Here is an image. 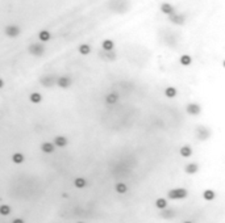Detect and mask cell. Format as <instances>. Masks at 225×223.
Wrapping results in <instances>:
<instances>
[{
	"instance_id": "cell-1",
	"label": "cell",
	"mask_w": 225,
	"mask_h": 223,
	"mask_svg": "<svg viewBox=\"0 0 225 223\" xmlns=\"http://www.w3.org/2000/svg\"><path fill=\"white\" fill-rule=\"evenodd\" d=\"M186 197H187V190L183 188L168 190V198L170 200H179V198H186Z\"/></svg>"
},
{
	"instance_id": "cell-2",
	"label": "cell",
	"mask_w": 225,
	"mask_h": 223,
	"mask_svg": "<svg viewBox=\"0 0 225 223\" xmlns=\"http://www.w3.org/2000/svg\"><path fill=\"white\" fill-rule=\"evenodd\" d=\"M29 53L32 55H36V57H41L45 53V47L41 43H33V45L29 46Z\"/></svg>"
},
{
	"instance_id": "cell-3",
	"label": "cell",
	"mask_w": 225,
	"mask_h": 223,
	"mask_svg": "<svg viewBox=\"0 0 225 223\" xmlns=\"http://www.w3.org/2000/svg\"><path fill=\"white\" fill-rule=\"evenodd\" d=\"M20 33H21V29L19 28V26H16V25H9V26H7L6 28V34L8 36V37H11V38L17 37Z\"/></svg>"
},
{
	"instance_id": "cell-4",
	"label": "cell",
	"mask_w": 225,
	"mask_h": 223,
	"mask_svg": "<svg viewBox=\"0 0 225 223\" xmlns=\"http://www.w3.org/2000/svg\"><path fill=\"white\" fill-rule=\"evenodd\" d=\"M186 110H187L188 114H191V116H197V114H200V112H202V108H200V105H197V104L192 103V104H188L187 108H186Z\"/></svg>"
},
{
	"instance_id": "cell-5",
	"label": "cell",
	"mask_w": 225,
	"mask_h": 223,
	"mask_svg": "<svg viewBox=\"0 0 225 223\" xmlns=\"http://www.w3.org/2000/svg\"><path fill=\"white\" fill-rule=\"evenodd\" d=\"M168 18H170V21L173 24H177V25H183L184 24V20L186 17L183 16V14H179V13H173L168 16Z\"/></svg>"
},
{
	"instance_id": "cell-6",
	"label": "cell",
	"mask_w": 225,
	"mask_h": 223,
	"mask_svg": "<svg viewBox=\"0 0 225 223\" xmlns=\"http://www.w3.org/2000/svg\"><path fill=\"white\" fill-rule=\"evenodd\" d=\"M209 135H211V131H209L207 127H204V126H200V127H197V138H199L200 140L208 139Z\"/></svg>"
},
{
	"instance_id": "cell-7",
	"label": "cell",
	"mask_w": 225,
	"mask_h": 223,
	"mask_svg": "<svg viewBox=\"0 0 225 223\" xmlns=\"http://www.w3.org/2000/svg\"><path fill=\"white\" fill-rule=\"evenodd\" d=\"M71 83H72V80L67 76H61L57 79V84L61 88H68V87L71 86Z\"/></svg>"
},
{
	"instance_id": "cell-8",
	"label": "cell",
	"mask_w": 225,
	"mask_h": 223,
	"mask_svg": "<svg viewBox=\"0 0 225 223\" xmlns=\"http://www.w3.org/2000/svg\"><path fill=\"white\" fill-rule=\"evenodd\" d=\"M55 77L54 76H45V77H42L41 79V84H42L43 87H53L54 86V83H55Z\"/></svg>"
},
{
	"instance_id": "cell-9",
	"label": "cell",
	"mask_w": 225,
	"mask_h": 223,
	"mask_svg": "<svg viewBox=\"0 0 225 223\" xmlns=\"http://www.w3.org/2000/svg\"><path fill=\"white\" fill-rule=\"evenodd\" d=\"M161 11L163 12L165 14H173V13H175V9H174V7L171 5V4H168V3H163L162 5H161Z\"/></svg>"
},
{
	"instance_id": "cell-10",
	"label": "cell",
	"mask_w": 225,
	"mask_h": 223,
	"mask_svg": "<svg viewBox=\"0 0 225 223\" xmlns=\"http://www.w3.org/2000/svg\"><path fill=\"white\" fill-rule=\"evenodd\" d=\"M41 150H42L45 154H51V152L54 151V144H53V143H49V142H45L41 144Z\"/></svg>"
},
{
	"instance_id": "cell-11",
	"label": "cell",
	"mask_w": 225,
	"mask_h": 223,
	"mask_svg": "<svg viewBox=\"0 0 225 223\" xmlns=\"http://www.w3.org/2000/svg\"><path fill=\"white\" fill-rule=\"evenodd\" d=\"M54 144L58 147H65L66 144H67V138L63 137V135H58L54 139Z\"/></svg>"
},
{
	"instance_id": "cell-12",
	"label": "cell",
	"mask_w": 225,
	"mask_h": 223,
	"mask_svg": "<svg viewBox=\"0 0 225 223\" xmlns=\"http://www.w3.org/2000/svg\"><path fill=\"white\" fill-rule=\"evenodd\" d=\"M197 171H199V166H197L196 163H191V164H187V166H186V172H187L188 174H194V173H196Z\"/></svg>"
},
{
	"instance_id": "cell-13",
	"label": "cell",
	"mask_w": 225,
	"mask_h": 223,
	"mask_svg": "<svg viewBox=\"0 0 225 223\" xmlns=\"http://www.w3.org/2000/svg\"><path fill=\"white\" fill-rule=\"evenodd\" d=\"M101 46H103V50H104V51H112L115 47V43L112 40H106V41H103Z\"/></svg>"
},
{
	"instance_id": "cell-14",
	"label": "cell",
	"mask_w": 225,
	"mask_h": 223,
	"mask_svg": "<svg viewBox=\"0 0 225 223\" xmlns=\"http://www.w3.org/2000/svg\"><path fill=\"white\" fill-rule=\"evenodd\" d=\"M119 101V94L117 93H109L108 96L106 97V103L109 104V105H113Z\"/></svg>"
},
{
	"instance_id": "cell-15",
	"label": "cell",
	"mask_w": 225,
	"mask_h": 223,
	"mask_svg": "<svg viewBox=\"0 0 225 223\" xmlns=\"http://www.w3.org/2000/svg\"><path fill=\"white\" fill-rule=\"evenodd\" d=\"M29 100L33 104H40L41 101H42V96H41V93H38V92H33V93L29 96Z\"/></svg>"
},
{
	"instance_id": "cell-16",
	"label": "cell",
	"mask_w": 225,
	"mask_h": 223,
	"mask_svg": "<svg viewBox=\"0 0 225 223\" xmlns=\"http://www.w3.org/2000/svg\"><path fill=\"white\" fill-rule=\"evenodd\" d=\"M179 154L182 155L183 157H190L192 155V150H191V147H190V146H187V144H186V146H183L182 148H180Z\"/></svg>"
},
{
	"instance_id": "cell-17",
	"label": "cell",
	"mask_w": 225,
	"mask_h": 223,
	"mask_svg": "<svg viewBox=\"0 0 225 223\" xmlns=\"http://www.w3.org/2000/svg\"><path fill=\"white\" fill-rule=\"evenodd\" d=\"M179 62H180V64H183V66H190L191 62H192V58L190 57V55L184 54V55H182V57L179 58Z\"/></svg>"
},
{
	"instance_id": "cell-18",
	"label": "cell",
	"mask_w": 225,
	"mask_h": 223,
	"mask_svg": "<svg viewBox=\"0 0 225 223\" xmlns=\"http://www.w3.org/2000/svg\"><path fill=\"white\" fill-rule=\"evenodd\" d=\"M12 161L14 164H21L24 161V155L20 154V152H16V154L12 155Z\"/></svg>"
},
{
	"instance_id": "cell-19",
	"label": "cell",
	"mask_w": 225,
	"mask_h": 223,
	"mask_svg": "<svg viewBox=\"0 0 225 223\" xmlns=\"http://www.w3.org/2000/svg\"><path fill=\"white\" fill-rule=\"evenodd\" d=\"M203 197H204V200H207V201H212V200H215L216 194H215L213 190L207 189V190H204V193H203Z\"/></svg>"
},
{
	"instance_id": "cell-20",
	"label": "cell",
	"mask_w": 225,
	"mask_h": 223,
	"mask_svg": "<svg viewBox=\"0 0 225 223\" xmlns=\"http://www.w3.org/2000/svg\"><path fill=\"white\" fill-rule=\"evenodd\" d=\"M177 93H178V91L174 88V87H167V88H166V91H165V94L167 96L168 99L175 97V96H177Z\"/></svg>"
},
{
	"instance_id": "cell-21",
	"label": "cell",
	"mask_w": 225,
	"mask_h": 223,
	"mask_svg": "<svg viewBox=\"0 0 225 223\" xmlns=\"http://www.w3.org/2000/svg\"><path fill=\"white\" fill-rule=\"evenodd\" d=\"M38 38H40V41H42V42H46V41H49L51 38V36L48 30H42V31H40Z\"/></svg>"
},
{
	"instance_id": "cell-22",
	"label": "cell",
	"mask_w": 225,
	"mask_h": 223,
	"mask_svg": "<svg viewBox=\"0 0 225 223\" xmlns=\"http://www.w3.org/2000/svg\"><path fill=\"white\" fill-rule=\"evenodd\" d=\"M115 189H116L117 193L123 194V193H126V190H128V186H126V184H124V183H119Z\"/></svg>"
},
{
	"instance_id": "cell-23",
	"label": "cell",
	"mask_w": 225,
	"mask_h": 223,
	"mask_svg": "<svg viewBox=\"0 0 225 223\" xmlns=\"http://www.w3.org/2000/svg\"><path fill=\"white\" fill-rule=\"evenodd\" d=\"M155 206L161 210H165L166 206H167V201H166L165 198H158V200L155 201Z\"/></svg>"
},
{
	"instance_id": "cell-24",
	"label": "cell",
	"mask_w": 225,
	"mask_h": 223,
	"mask_svg": "<svg viewBox=\"0 0 225 223\" xmlns=\"http://www.w3.org/2000/svg\"><path fill=\"white\" fill-rule=\"evenodd\" d=\"M74 185L77 186V188H84L86 185H87V181L84 180L83 177H78L74 180Z\"/></svg>"
},
{
	"instance_id": "cell-25",
	"label": "cell",
	"mask_w": 225,
	"mask_h": 223,
	"mask_svg": "<svg viewBox=\"0 0 225 223\" xmlns=\"http://www.w3.org/2000/svg\"><path fill=\"white\" fill-rule=\"evenodd\" d=\"M79 51H80V54L87 55V54L91 53V47H90L88 45H80L79 46Z\"/></svg>"
},
{
	"instance_id": "cell-26",
	"label": "cell",
	"mask_w": 225,
	"mask_h": 223,
	"mask_svg": "<svg viewBox=\"0 0 225 223\" xmlns=\"http://www.w3.org/2000/svg\"><path fill=\"white\" fill-rule=\"evenodd\" d=\"M11 213V207L7 205H1L0 206V214L1 215H8Z\"/></svg>"
},
{
	"instance_id": "cell-27",
	"label": "cell",
	"mask_w": 225,
	"mask_h": 223,
	"mask_svg": "<svg viewBox=\"0 0 225 223\" xmlns=\"http://www.w3.org/2000/svg\"><path fill=\"white\" fill-rule=\"evenodd\" d=\"M162 215H173V213H171V211H163Z\"/></svg>"
},
{
	"instance_id": "cell-28",
	"label": "cell",
	"mask_w": 225,
	"mask_h": 223,
	"mask_svg": "<svg viewBox=\"0 0 225 223\" xmlns=\"http://www.w3.org/2000/svg\"><path fill=\"white\" fill-rule=\"evenodd\" d=\"M222 66H224V68H225V59H224V62H222Z\"/></svg>"
}]
</instances>
